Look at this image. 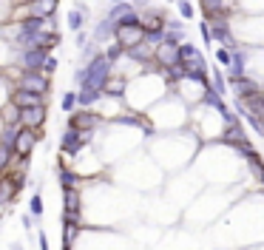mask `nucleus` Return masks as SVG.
I'll list each match as a JSON object with an SVG mask.
<instances>
[{"mask_svg":"<svg viewBox=\"0 0 264 250\" xmlns=\"http://www.w3.org/2000/svg\"><path fill=\"white\" fill-rule=\"evenodd\" d=\"M99 125H103V114L94 108H77L68 117V128L74 131H97Z\"/></svg>","mask_w":264,"mask_h":250,"instance_id":"nucleus-5","label":"nucleus"},{"mask_svg":"<svg viewBox=\"0 0 264 250\" xmlns=\"http://www.w3.org/2000/svg\"><path fill=\"white\" fill-rule=\"evenodd\" d=\"M37 239H40V250H49V239H46V233H43V230L37 233Z\"/></svg>","mask_w":264,"mask_h":250,"instance_id":"nucleus-34","label":"nucleus"},{"mask_svg":"<svg viewBox=\"0 0 264 250\" xmlns=\"http://www.w3.org/2000/svg\"><path fill=\"white\" fill-rule=\"evenodd\" d=\"M60 108L66 111V114H74V111L80 108V105H77V91H66V94H63V100H60Z\"/></svg>","mask_w":264,"mask_h":250,"instance_id":"nucleus-25","label":"nucleus"},{"mask_svg":"<svg viewBox=\"0 0 264 250\" xmlns=\"http://www.w3.org/2000/svg\"><path fill=\"white\" fill-rule=\"evenodd\" d=\"M43 140L40 137V131H31V128H23L17 137V142H14V157H31V151H34V145Z\"/></svg>","mask_w":264,"mask_h":250,"instance_id":"nucleus-10","label":"nucleus"},{"mask_svg":"<svg viewBox=\"0 0 264 250\" xmlns=\"http://www.w3.org/2000/svg\"><path fill=\"white\" fill-rule=\"evenodd\" d=\"M80 230H83L80 225L63 222V247H66V250H71V244H74V239H77V233H80Z\"/></svg>","mask_w":264,"mask_h":250,"instance_id":"nucleus-23","label":"nucleus"},{"mask_svg":"<svg viewBox=\"0 0 264 250\" xmlns=\"http://www.w3.org/2000/svg\"><path fill=\"white\" fill-rule=\"evenodd\" d=\"M77 46H88V34H86V31H77Z\"/></svg>","mask_w":264,"mask_h":250,"instance_id":"nucleus-35","label":"nucleus"},{"mask_svg":"<svg viewBox=\"0 0 264 250\" xmlns=\"http://www.w3.org/2000/svg\"><path fill=\"white\" fill-rule=\"evenodd\" d=\"M216 60H219L221 68H230V63H233V51L225 49V46H219V49H216Z\"/></svg>","mask_w":264,"mask_h":250,"instance_id":"nucleus-29","label":"nucleus"},{"mask_svg":"<svg viewBox=\"0 0 264 250\" xmlns=\"http://www.w3.org/2000/svg\"><path fill=\"white\" fill-rule=\"evenodd\" d=\"M20 222H23L26 230H31V227H34V216H31V214H23V216H20Z\"/></svg>","mask_w":264,"mask_h":250,"instance_id":"nucleus-33","label":"nucleus"},{"mask_svg":"<svg viewBox=\"0 0 264 250\" xmlns=\"http://www.w3.org/2000/svg\"><path fill=\"white\" fill-rule=\"evenodd\" d=\"M46 51H40V49H23L20 51V66L26 68V71H43V66H46Z\"/></svg>","mask_w":264,"mask_h":250,"instance_id":"nucleus-12","label":"nucleus"},{"mask_svg":"<svg viewBox=\"0 0 264 250\" xmlns=\"http://www.w3.org/2000/svg\"><path fill=\"white\" fill-rule=\"evenodd\" d=\"M43 210H46V205H43V196L34 190V196H31V202H29V214L34 216V219H40L43 216Z\"/></svg>","mask_w":264,"mask_h":250,"instance_id":"nucleus-27","label":"nucleus"},{"mask_svg":"<svg viewBox=\"0 0 264 250\" xmlns=\"http://www.w3.org/2000/svg\"><path fill=\"white\" fill-rule=\"evenodd\" d=\"M12 157H14L12 148H3V145H0V171H6L9 165H12Z\"/></svg>","mask_w":264,"mask_h":250,"instance_id":"nucleus-30","label":"nucleus"},{"mask_svg":"<svg viewBox=\"0 0 264 250\" xmlns=\"http://www.w3.org/2000/svg\"><path fill=\"white\" fill-rule=\"evenodd\" d=\"M111 74H114V63L99 51L91 63H86V68H80V71L74 74V80L80 83V88H97V91H103L105 83L111 80Z\"/></svg>","mask_w":264,"mask_h":250,"instance_id":"nucleus-1","label":"nucleus"},{"mask_svg":"<svg viewBox=\"0 0 264 250\" xmlns=\"http://www.w3.org/2000/svg\"><path fill=\"white\" fill-rule=\"evenodd\" d=\"M63 214H80V188L63 190Z\"/></svg>","mask_w":264,"mask_h":250,"instance_id":"nucleus-19","label":"nucleus"},{"mask_svg":"<svg viewBox=\"0 0 264 250\" xmlns=\"http://www.w3.org/2000/svg\"><path fill=\"white\" fill-rule=\"evenodd\" d=\"M139 23L145 29V34H162L168 29V17L162 12H156V9H145L139 14Z\"/></svg>","mask_w":264,"mask_h":250,"instance_id":"nucleus-9","label":"nucleus"},{"mask_svg":"<svg viewBox=\"0 0 264 250\" xmlns=\"http://www.w3.org/2000/svg\"><path fill=\"white\" fill-rule=\"evenodd\" d=\"M261 137H264V122H261Z\"/></svg>","mask_w":264,"mask_h":250,"instance_id":"nucleus-36","label":"nucleus"},{"mask_svg":"<svg viewBox=\"0 0 264 250\" xmlns=\"http://www.w3.org/2000/svg\"><path fill=\"white\" fill-rule=\"evenodd\" d=\"M57 6H60V0H31V3H23V6L17 9V17L23 14V17H54Z\"/></svg>","mask_w":264,"mask_h":250,"instance_id":"nucleus-6","label":"nucleus"},{"mask_svg":"<svg viewBox=\"0 0 264 250\" xmlns=\"http://www.w3.org/2000/svg\"><path fill=\"white\" fill-rule=\"evenodd\" d=\"M176 9H179V17H182V20H193V14H196V9H193L191 0H179Z\"/></svg>","mask_w":264,"mask_h":250,"instance_id":"nucleus-28","label":"nucleus"},{"mask_svg":"<svg viewBox=\"0 0 264 250\" xmlns=\"http://www.w3.org/2000/svg\"><path fill=\"white\" fill-rule=\"evenodd\" d=\"M210 91L216 94V97H225V94H228V77H225V71H221V68H210Z\"/></svg>","mask_w":264,"mask_h":250,"instance_id":"nucleus-16","label":"nucleus"},{"mask_svg":"<svg viewBox=\"0 0 264 250\" xmlns=\"http://www.w3.org/2000/svg\"><path fill=\"white\" fill-rule=\"evenodd\" d=\"M0 122H3V125H14V122H20V108L9 103L6 108L0 111Z\"/></svg>","mask_w":264,"mask_h":250,"instance_id":"nucleus-24","label":"nucleus"},{"mask_svg":"<svg viewBox=\"0 0 264 250\" xmlns=\"http://www.w3.org/2000/svg\"><path fill=\"white\" fill-rule=\"evenodd\" d=\"M228 86H230V91H233L236 100H247V97H256V94L264 91V83H258L256 77H247V74H245V77L230 80Z\"/></svg>","mask_w":264,"mask_h":250,"instance_id":"nucleus-7","label":"nucleus"},{"mask_svg":"<svg viewBox=\"0 0 264 250\" xmlns=\"http://www.w3.org/2000/svg\"><path fill=\"white\" fill-rule=\"evenodd\" d=\"M12 105H17L20 111L23 108H37V105H46V97H40V94H31V91H20V88H14L12 91V100H9Z\"/></svg>","mask_w":264,"mask_h":250,"instance_id":"nucleus-14","label":"nucleus"},{"mask_svg":"<svg viewBox=\"0 0 264 250\" xmlns=\"http://www.w3.org/2000/svg\"><path fill=\"white\" fill-rule=\"evenodd\" d=\"M219 142L236 151L239 145H245V142H250V140H247V134H245V125L236 120V122H228V125H225V131H221V137H219Z\"/></svg>","mask_w":264,"mask_h":250,"instance_id":"nucleus-8","label":"nucleus"},{"mask_svg":"<svg viewBox=\"0 0 264 250\" xmlns=\"http://www.w3.org/2000/svg\"><path fill=\"white\" fill-rule=\"evenodd\" d=\"M125 91H128V80H125L123 74H111V80L103 88V97L105 100H123Z\"/></svg>","mask_w":264,"mask_h":250,"instance_id":"nucleus-13","label":"nucleus"},{"mask_svg":"<svg viewBox=\"0 0 264 250\" xmlns=\"http://www.w3.org/2000/svg\"><path fill=\"white\" fill-rule=\"evenodd\" d=\"M103 54L108 57V60L114 63V66H117V63H119V57H125V49H123V46L117 43V40H111V46H108V49L103 51Z\"/></svg>","mask_w":264,"mask_h":250,"instance_id":"nucleus-26","label":"nucleus"},{"mask_svg":"<svg viewBox=\"0 0 264 250\" xmlns=\"http://www.w3.org/2000/svg\"><path fill=\"white\" fill-rule=\"evenodd\" d=\"M199 31H202L205 46H210V43H213V37H210V23H208V20H202V23H199Z\"/></svg>","mask_w":264,"mask_h":250,"instance_id":"nucleus-31","label":"nucleus"},{"mask_svg":"<svg viewBox=\"0 0 264 250\" xmlns=\"http://www.w3.org/2000/svg\"><path fill=\"white\" fill-rule=\"evenodd\" d=\"M145 37L148 34H145V29H142V23H119L117 31H114V40H117L125 51L142 46V43H145Z\"/></svg>","mask_w":264,"mask_h":250,"instance_id":"nucleus-4","label":"nucleus"},{"mask_svg":"<svg viewBox=\"0 0 264 250\" xmlns=\"http://www.w3.org/2000/svg\"><path fill=\"white\" fill-rule=\"evenodd\" d=\"M17 88H20V91L40 94V97H49L51 80H49V74H46V71H23L17 77Z\"/></svg>","mask_w":264,"mask_h":250,"instance_id":"nucleus-3","label":"nucleus"},{"mask_svg":"<svg viewBox=\"0 0 264 250\" xmlns=\"http://www.w3.org/2000/svg\"><path fill=\"white\" fill-rule=\"evenodd\" d=\"M83 23H86V3H77V9L68 12V29L83 31Z\"/></svg>","mask_w":264,"mask_h":250,"instance_id":"nucleus-22","label":"nucleus"},{"mask_svg":"<svg viewBox=\"0 0 264 250\" xmlns=\"http://www.w3.org/2000/svg\"><path fill=\"white\" fill-rule=\"evenodd\" d=\"M43 71H46V74H54V71H57V57H51V54L46 57V66H43Z\"/></svg>","mask_w":264,"mask_h":250,"instance_id":"nucleus-32","label":"nucleus"},{"mask_svg":"<svg viewBox=\"0 0 264 250\" xmlns=\"http://www.w3.org/2000/svg\"><path fill=\"white\" fill-rule=\"evenodd\" d=\"M205 20H230V14L239 12L241 0H199Z\"/></svg>","mask_w":264,"mask_h":250,"instance_id":"nucleus-2","label":"nucleus"},{"mask_svg":"<svg viewBox=\"0 0 264 250\" xmlns=\"http://www.w3.org/2000/svg\"><path fill=\"white\" fill-rule=\"evenodd\" d=\"M134 12H136V9H134V3H128V0H114L105 17H108L111 23H123V20H125V17H131Z\"/></svg>","mask_w":264,"mask_h":250,"instance_id":"nucleus-15","label":"nucleus"},{"mask_svg":"<svg viewBox=\"0 0 264 250\" xmlns=\"http://www.w3.org/2000/svg\"><path fill=\"white\" fill-rule=\"evenodd\" d=\"M168 3H179V0H168Z\"/></svg>","mask_w":264,"mask_h":250,"instance_id":"nucleus-37","label":"nucleus"},{"mask_svg":"<svg viewBox=\"0 0 264 250\" xmlns=\"http://www.w3.org/2000/svg\"><path fill=\"white\" fill-rule=\"evenodd\" d=\"M57 177H60V188H63V190L80 188V177H77L74 171H68L66 162H60V168H57Z\"/></svg>","mask_w":264,"mask_h":250,"instance_id":"nucleus-21","label":"nucleus"},{"mask_svg":"<svg viewBox=\"0 0 264 250\" xmlns=\"http://www.w3.org/2000/svg\"><path fill=\"white\" fill-rule=\"evenodd\" d=\"M97 103H103V91H97V88H80L77 91V105L80 108H94Z\"/></svg>","mask_w":264,"mask_h":250,"instance_id":"nucleus-18","label":"nucleus"},{"mask_svg":"<svg viewBox=\"0 0 264 250\" xmlns=\"http://www.w3.org/2000/svg\"><path fill=\"white\" fill-rule=\"evenodd\" d=\"M114 31H117V23H111L108 17H103L97 23V29H94V43H108V40H114Z\"/></svg>","mask_w":264,"mask_h":250,"instance_id":"nucleus-17","label":"nucleus"},{"mask_svg":"<svg viewBox=\"0 0 264 250\" xmlns=\"http://www.w3.org/2000/svg\"><path fill=\"white\" fill-rule=\"evenodd\" d=\"M0 188H3V177H0Z\"/></svg>","mask_w":264,"mask_h":250,"instance_id":"nucleus-38","label":"nucleus"},{"mask_svg":"<svg viewBox=\"0 0 264 250\" xmlns=\"http://www.w3.org/2000/svg\"><path fill=\"white\" fill-rule=\"evenodd\" d=\"M20 131H23V125H20V122H14V125H3V131H0V145L12 148V151H14V142H17Z\"/></svg>","mask_w":264,"mask_h":250,"instance_id":"nucleus-20","label":"nucleus"},{"mask_svg":"<svg viewBox=\"0 0 264 250\" xmlns=\"http://www.w3.org/2000/svg\"><path fill=\"white\" fill-rule=\"evenodd\" d=\"M46 105H37V108H23L20 111V125L23 128H31V131H40L46 125Z\"/></svg>","mask_w":264,"mask_h":250,"instance_id":"nucleus-11","label":"nucleus"},{"mask_svg":"<svg viewBox=\"0 0 264 250\" xmlns=\"http://www.w3.org/2000/svg\"><path fill=\"white\" fill-rule=\"evenodd\" d=\"M23 3H31V0H23Z\"/></svg>","mask_w":264,"mask_h":250,"instance_id":"nucleus-39","label":"nucleus"}]
</instances>
